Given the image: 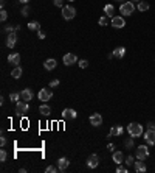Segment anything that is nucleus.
Listing matches in <instances>:
<instances>
[{
  "mask_svg": "<svg viewBox=\"0 0 155 173\" xmlns=\"http://www.w3.org/2000/svg\"><path fill=\"white\" fill-rule=\"evenodd\" d=\"M127 133H129L130 136H134V137H140L144 131H143V126H141L140 123H135L134 122V123L127 125Z\"/></svg>",
  "mask_w": 155,
  "mask_h": 173,
  "instance_id": "1",
  "label": "nucleus"
},
{
  "mask_svg": "<svg viewBox=\"0 0 155 173\" xmlns=\"http://www.w3.org/2000/svg\"><path fill=\"white\" fill-rule=\"evenodd\" d=\"M120 11H121L122 16H130V14H134V11H135L134 2H124V3H121Z\"/></svg>",
  "mask_w": 155,
  "mask_h": 173,
  "instance_id": "2",
  "label": "nucleus"
},
{
  "mask_svg": "<svg viewBox=\"0 0 155 173\" xmlns=\"http://www.w3.org/2000/svg\"><path fill=\"white\" fill-rule=\"evenodd\" d=\"M75 16H76V10H75V8H73L71 5L62 8V17H64L65 20H71Z\"/></svg>",
  "mask_w": 155,
  "mask_h": 173,
  "instance_id": "3",
  "label": "nucleus"
},
{
  "mask_svg": "<svg viewBox=\"0 0 155 173\" xmlns=\"http://www.w3.org/2000/svg\"><path fill=\"white\" fill-rule=\"evenodd\" d=\"M28 109H30V106H28V102H17V104H16V112H17V116H24V114H26L28 112Z\"/></svg>",
  "mask_w": 155,
  "mask_h": 173,
  "instance_id": "4",
  "label": "nucleus"
},
{
  "mask_svg": "<svg viewBox=\"0 0 155 173\" xmlns=\"http://www.w3.org/2000/svg\"><path fill=\"white\" fill-rule=\"evenodd\" d=\"M135 156H136V159H143L144 161V159L149 156V148L146 147V145H140L135 151Z\"/></svg>",
  "mask_w": 155,
  "mask_h": 173,
  "instance_id": "5",
  "label": "nucleus"
},
{
  "mask_svg": "<svg viewBox=\"0 0 155 173\" xmlns=\"http://www.w3.org/2000/svg\"><path fill=\"white\" fill-rule=\"evenodd\" d=\"M37 97H39V100H42V102H48V100L53 97V92H51L50 89L44 88V89H40V90H39Z\"/></svg>",
  "mask_w": 155,
  "mask_h": 173,
  "instance_id": "6",
  "label": "nucleus"
},
{
  "mask_svg": "<svg viewBox=\"0 0 155 173\" xmlns=\"http://www.w3.org/2000/svg\"><path fill=\"white\" fill-rule=\"evenodd\" d=\"M124 25H126V20L122 19L121 16H113L112 17V27H115V28H122Z\"/></svg>",
  "mask_w": 155,
  "mask_h": 173,
  "instance_id": "7",
  "label": "nucleus"
},
{
  "mask_svg": "<svg viewBox=\"0 0 155 173\" xmlns=\"http://www.w3.org/2000/svg\"><path fill=\"white\" fill-rule=\"evenodd\" d=\"M62 62L65 66H71V64H75V62H78V58H76V55H73V53H67L65 56H64Z\"/></svg>",
  "mask_w": 155,
  "mask_h": 173,
  "instance_id": "8",
  "label": "nucleus"
},
{
  "mask_svg": "<svg viewBox=\"0 0 155 173\" xmlns=\"http://www.w3.org/2000/svg\"><path fill=\"white\" fill-rule=\"evenodd\" d=\"M62 117H64V119H76L78 112L75 111V109H71V108H65L62 111Z\"/></svg>",
  "mask_w": 155,
  "mask_h": 173,
  "instance_id": "9",
  "label": "nucleus"
},
{
  "mask_svg": "<svg viewBox=\"0 0 155 173\" xmlns=\"http://www.w3.org/2000/svg\"><path fill=\"white\" fill-rule=\"evenodd\" d=\"M8 62H10L11 66H19V62H20V55L19 53H10L8 55Z\"/></svg>",
  "mask_w": 155,
  "mask_h": 173,
  "instance_id": "10",
  "label": "nucleus"
},
{
  "mask_svg": "<svg viewBox=\"0 0 155 173\" xmlns=\"http://www.w3.org/2000/svg\"><path fill=\"white\" fill-rule=\"evenodd\" d=\"M90 125L101 126L102 125V116L101 114H93V116H90Z\"/></svg>",
  "mask_w": 155,
  "mask_h": 173,
  "instance_id": "11",
  "label": "nucleus"
},
{
  "mask_svg": "<svg viewBox=\"0 0 155 173\" xmlns=\"http://www.w3.org/2000/svg\"><path fill=\"white\" fill-rule=\"evenodd\" d=\"M99 164V158L96 156V154H90V156L87 158V165L90 168H96Z\"/></svg>",
  "mask_w": 155,
  "mask_h": 173,
  "instance_id": "12",
  "label": "nucleus"
},
{
  "mask_svg": "<svg viewBox=\"0 0 155 173\" xmlns=\"http://www.w3.org/2000/svg\"><path fill=\"white\" fill-rule=\"evenodd\" d=\"M20 100H24V102H30V100H33V90L30 88L24 89L20 92Z\"/></svg>",
  "mask_w": 155,
  "mask_h": 173,
  "instance_id": "13",
  "label": "nucleus"
},
{
  "mask_svg": "<svg viewBox=\"0 0 155 173\" xmlns=\"http://www.w3.org/2000/svg\"><path fill=\"white\" fill-rule=\"evenodd\" d=\"M16 42H17V34H16V31L14 33H8V38H6V45L10 48H12L16 45Z\"/></svg>",
  "mask_w": 155,
  "mask_h": 173,
  "instance_id": "14",
  "label": "nucleus"
},
{
  "mask_svg": "<svg viewBox=\"0 0 155 173\" xmlns=\"http://www.w3.org/2000/svg\"><path fill=\"white\" fill-rule=\"evenodd\" d=\"M122 126L120 125H115V126H112V130L109 131V137H115V136H121L122 134Z\"/></svg>",
  "mask_w": 155,
  "mask_h": 173,
  "instance_id": "15",
  "label": "nucleus"
},
{
  "mask_svg": "<svg viewBox=\"0 0 155 173\" xmlns=\"http://www.w3.org/2000/svg\"><path fill=\"white\" fill-rule=\"evenodd\" d=\"M68 165H70V162H68L67 158H59V159H57V168H59V172L67 170Z\"/></svg>",
  "mask_w": 155,
  "mask_h": 173,
  "instance_id": "16",
  "label": "nucleus"
},
{
  "mask_svg": "<svg viewBox=\"0 0 155 173\" xmlns=\"http://www.w3.org/2000/svg\"><path fill=\"white\" fill-rule=\"evenodd\" d=\"M144 139H146V142H147L149 145H155V133L154 131H150V130H147L144 133Z\"/></svg>",
  "mask_w": 155,
  "mask_h": 173,
  "instance_id": "17",
  "label": "nucleus"
},
{
  "mask_svg": "<svg viewBox=\"0 0 155 173\" xmlns=\"http://www.w3.org/2000/svg\"><path fill=\"white\" fill-rule=\"evenodd\" d=\"M134 170L135 172H146V164L143 162V159H138V161H135L134 164Z\"/></svg>",
  "mask_w": 155,
  "mask_h": 173,
  "instance_id": "18",
  "label": "nucleus"
},
{
  "mask_svg": "<svg viewBox=\"0 0 155 173\" xmlns=\"http://www.w3.org/2000/svg\"><path fill=\"white\" fill-rule=\"evenodd\" d=\"M56 66H57V62H56V60H53V58H50V60H47L44 62V67L47 70H53V69H56Z\"/></svg>",
  "mask_w": 155,
  "mask_h": 173,
  "instance_id": "19",
  "label": "nucleus"
},
{
  "mask_svg": "<svg viewBox=\"0 0 155 173\" xmlns=\"http://www.w3.org/2000/svg\"><path fill=\"white\" fill-rule=\"evenodd\" d=\"M112 158H113V162H116V164H122V162L126 161V159H124V154H122V151H115Z\"/></svg>",
  "mask_w": 155,
  "mask_h": 173,
  "instance_id": "20",
  "label": "nucleus"
},
{
  "mask_svg": "<svg viewBox=\"0 0 155 173\" xmlns=\"http://www.w3.org/2000/svg\"><path fill=\"white\" fill-rule=\"evenodd\" d=\"M112 53H113V56H115V58H120V60H121V58L126 55V48L124 47H116Z\"/></svg>",
  "mask_w": 155,
  "mask_h": 173,
  "instance_id": "21",
  "label": "nucleus"
},
{
  "mask_svg": "<svg viewBox=\"0 0 155 173\" xmlns=\"http://www.w3.org/2000/svg\"><path fill=\"white\" fill-rule=\"evenodd\" d=\"M39 112L42 114V116H50V114H51V108H50L48 104H40Z\"/></svg>",
  "mask_w": 155,
  "mask_h": 173,
  "instance_id": "22",
  "label": "nucleus"
},
{
  "mask_svg": "<svg viewBox=\"0 0 155 173\" xmlns=\"http://www.w3.org/2000/svg\"><path fill=\"white\" fill-rule=\"evenodd\" d=\"M11 76H12V78H20V76H22V67H19V66H16L14 67V69H12V72H11Z\"/></svg>",
  "mask_w": 155,
  "mask_h": 173,
  "instance_id": "23",
  "label": "nucleus"
},
{
  "mask_svg": "<svg viewBox=\"0 0 155 173\" xmlns=\"http://www.w3.org/2000/svg\"><path fill=\"white\" fill-rule=\"evenodd\" d=\"M113 11H115V6L113 5H106L104 6V13H106L107 17H113Z\"/></svg>",
  "mask_w": 155,
  "mask_h": 173,
  "instance_id": "24",
  "label": "nucleus"
},
{
  "mask_svg": "<svg viewBox=\"0 0 155 173\" xmlns=\"http://www.w3.org/2000/svg\"><path fill=\"white\" fill-rule=\"evenodd\" d=\"M28 30H31V31H39L40 30V24H39V22H30V24H28Z\"/></svg>",
  "mask_w": 155,
  "mask_h": 173,
  "instance_id": "25",
  "label": "nucleus"
},
{
  "mask_svg": "<svg viewBox=\"0 0 155 173\" xmlns=\"http://www.w3.org/2000/svg\"><path fill=\"white\" fill-rule=\"evenodd\" d=\"M149 3L147 2H144V0H141V2H138V10L140 11H147L149 10Z\"/></svg>",
  "mask_w": 155,
  "mask_h": 173,
  "instance_id": "26",
  "label": "nucleus"
},
{
  "mask_svg": "<svg viewBox=\"0 0 155 173\" xmlns=\"http://www.w3.org/2000/svg\"><path fill=\"white\" fill-rule=\"evenodd\" d=\"M134 139H135L134 136H130V137H127V139L124 140V145H126L127 150H130L132 147H134Z\"/></svg>",
  "mask_w": 155,
  "mask_h": 173,
  "instance_id": "27",
  "label": "nucleus"
},
{
  "mask_svg": "<svg viewBox=\"0 0 155 173\" xmlns=\"http://www.w3.org/2000/svg\"><path fill=\"white\" fill-rule=\"evenodd\" d=\"M10 100H11V102H14V103L20 102V94H19V92H12V94L10 95Z\"/></svg>",
  "mask_w": 155,
  "mask_h": 173,
  "instance_id": "28",
  "label": "nucleus"
},
{
  "mask_svg": "<svg viewBox=\"0 0 155 173\" xmlns=\"http://www.w3.org/2000/svg\"><path fill=\"white\" fill-rule=\"evenodd\" d=\"M45 172H47V173H57L59 168H57V165L56 167H54V165H48L47 168H45Z\"/></svg>",
  "mask_w": 155,
  "mask_h": 173,
  "instance_id": "29",
  "label": "nucleus"
},
{
  "mask_svg": "<svg viewBox=\"0 0 155 173\" xmlns=\"http://www.w3.org/2000/svg\"><path fill=\"white\" fill-rule=\"evenodd\" d=\"M107 16H102V17H99V20H98V24L101 25V27H106L107 25Z\"/></svg>",
  "mask_w": 155,
  "mask_h": 173,
  "instance_id": "30",
  "label": "nucleus"
},
{
  "mask_svg": "<svg viewBox=\"0 0 155 173\" xmlns=\"http://www.w3.org/2000/svg\"><path fill=\"white\" fill-rule=\"evenodd\" d=\"M6 19H8V13H6L5 10H2V11H0V20L5 22Z\"/></svg>",
  "mask_w": 155,
  "mask_h": 173,
  "instance_id": "31",
  "label": "nucleus"
},
{
  "mask_svg": "<svg viewBox=\"0 0 155 173\" xmlns=\"http://www.w3.org/2000/svg\"><path fill=\"white\" fill-rule=\"evenodd\" d=\"M6 158H8L6 151H5V150H0V161H2V162H5V161H6Z\"/></svg>",
  "mask_w": 155,
  "mask_h": 173,
  "instance_id": "32",
  "label": "nucleus"
},
{
  "mask_svg": "<svg viewBox=\"0 0 155 173\" xmlns=\"http://www.w3.org/2000/svg\"><path fill=\"white\" fill-rule=\"evenodd\" d=\"M116 172H118V173H127L129 170H127V167H122L121 164H118V168H116Z\"/></svg>",
  "mask_w": 155,
  "mask_h": 173,
  "instance_id": "33",
  "label": "nucleus"
},
{
  "mask_svg": "<svg viewBox=\"0 0 155 173\" xmlns=\"http://www.w3.org/2000/svg\"><path fill=\"white\" fill-rule=\"evenodd\" d=\"M78 64H79L81 69H85V67L89 66V61H85V60H81V61H78Z\"/></svg>",
  "mask_w": 155,
  "mask_h": 173,
  "instance_id": "34",
  "label": "nucleus"
},
{
  "mask_svg": "<svg viewBox=\"0 0 155 173\" xmlns=\"http://www.w3.org/2000/svg\"><path fill=\"white\" fill-rule=\"evenodd\" d=\"M126 164H127V165H134V164H135V161H134V156H127L126 158Z\"/></svg>",
  "mask_w": 155,
  "mask_h": 173,
  "instance_id": "35",
  "label": "nucleus"
},
{
  "mask_svg": "<svg viewBox=\"0 0 155 173\" xmlns=\"http://www.w3.org/2000/svg\"><path fill=\"white\" fill-rule=\"evenodd\" d=\"M28 14H30V6H24V8H22V16L26 17Z\"/></svg>",
  "mask_w": 155,
  "mask_h": 173,
  "instance_id": "36",
  "label": "nucleus"
},
{
  "mask_svg": "<svg viewBox=\"0 0 155 173\" xmlns=\"http://www.w3.org/2000/svg\"><path fill=\"white\" fill-rule=\"evenodd\" d=\"M147 130H150V131H154V133H155V122H149V123H147Z\"/></svg>",
  "mask_w": 155,
  "mask_h": 173,
  "instance_id": "37",
  "label": "nucleus"
},
{
  "mask_svg": "<svg viewBox=\"0 0 155 173\" xmlns=\"http://www.w3.org/2000/svg\"><path fill=\"white\" fill-rule=\"evenodd\" d=\"M56 86H59V80H51L50 81V88H56Z\"/></svg>",
  "mask_w": 155,
  "mask_h": 173,
  "instance_id": "38",
  "label": "nucleus"
},
{
  "mask_svg": "<svg viewBox=\"0 0 155 173\" xmlns=\"http://www.w3.org/2000/svg\"><path fill=\"white\" fill-rule=\"evenodd\" d=\"M37 38H39V39H45V33L39 30V31H37Z\"/></svg>",
  "mask_w": 155,
  "mask_h": 173,
  "instance_id": "39",
  "label": "nucleus"
},
{
  "mask_svg": "<svg viewBox=\"0 0 155 173\" xmlns=\"http://www.w3.org/2000/svg\"><path fill=\"white\" fill-rule=\"evenodd\" d=\"M0 145H2V147H5V145H6V137H3V136L0 137Z\"/></svg>",
  "mask_w": 155,
  "mask_h": 173,
  "instance_id": "40",
  "label": "nucleus"
},
{
  "mask_svg": "<svg viewBox=\"0 0 155 173\" xmlns=\"http://www.w3.org/2000/svg\"><path fill=\"white\" fill-rule=\"evenodd\" d=\"M53 3L56 6H62V0H53Z\"/></svg>",
  "mask_w": 155,
  "mask_h": 173,
  "instance_id": "41",
  "label": "nucleus"
},
{
  "mask_svg": "<svg viewBox=\"0 0 155 173\" xmlns=\"http://www.w3.org/2000/svg\"><path fill=\"white\" fill-rule=\"evenodd\" d=\"M107 148L112 151V150H115V145H113V144H109V147H107Z\"/></svg>",
  "mask_w": 155,
  "mask_h": 173,
  "instance_id": "42",
  "label": "nucleus"
},
{
  "mask_svg": "<svg viewBox=\"0 0 155 173\" xmlns=\"http://www.w3.org/2000/svg\"><path fill=\"white\" fill-rule=\"evenodd\" d=\"M0 6H2V10H3V6H5V0H0Z\"/></svg>",
  "mask_w": 155,
  "mask_h": 173,
  "instance_id": "43",
  "label": "nucleus"
},
{
  "mask_svg": "<svg viewBox=\"0 0 155 173\" xmlns=\"http://www.w3.org/2000/svg\"><path fill=\"white\" fill-rule=\"evenodd\" d=\"M20 2H22V3H28L30 0H20Z\"/></svg>",
  "mask_w": 155,
  "mask_h": 173,
  "instance_id": "44",
  "label": "nucleus"
},
{
  "mask_svg": "<svg viewBox=\"0 0 155 173\" xmlns=\"http://www.w3.org/2000/svg\"><path fill=\"white\" fill-rule=\"evenodd\" d=\"M132 2H134V3H135V2H141V0H132Z\"/></svg>",
  "mask_w": 155,
  "mask_h": 173,
  "instance_id": "45",
  "label": "nucleus"
},
{
  "mask_svg": "<svg viewBox=\"0 0 155 173\" xmlns=\"http://www.w3.org/2000/svg\"><path fill=\"white\" fill-rule=\"evenodd\" d=\"M70 2H75V0H70Z\"/></svg>",
  "mask_w": 155,
  "mask_h": 173,
  "instance_id": "46",
  "label": "nucleus"
},
{
  "mask_svg": "<svg viewBox=\"0 0 155 173\" xmlns=\"http://www.w3.org/2000/svg\"><path fill=\"white\" fill-rule=\"evenodd\" d=\"M118 2H121V0H118Z\"/></svg>",
  "mask_w": 155,
  "mask_h": 173,
  "instance_id": "47",
  "label": "nucleus"
}]
</instances>
